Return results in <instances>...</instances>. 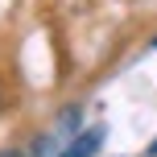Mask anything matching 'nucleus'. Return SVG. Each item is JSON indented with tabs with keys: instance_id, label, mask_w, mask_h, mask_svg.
Wrapping results in <instances>:
<instances>
[{
	"instance_id": "1",
	"label": "nucleus",
	"mask_w": 157,
	"mask_h": 157,
	"mask_svg": "<svg viewBox=\"0 0 157 157\" xmlns=\"http://www.w3.org/2000/svg\"><path fill=\"white\" fill-rule=\"evenodd\" d=\"M99 141H103V128H87V132H78L58 157H91L95 149H99Z\"/></svg>"
},
{
	"instance_id": "3",
	"label": "nucleus",
	"mask_w": 157,
	"mask_h": 157,
	"mask_svg": "<svg viewBox=\"0 0 157 157\" xmlns=\"http://www.w3.org/2000/svg\"><path fill=\"white\" fill-rule=\"evenodd\" d=\"M149 157H157V141H153V145H149Z\"/></svg>"
},
{
	"instance_id": "4",
	"label": "nucleus",
	"mask_w": 157,
	"mask_h": 157,
	"mask_svg": "<svg viewBox=\"0 0 157 157\" xmlns=\"http://www.w3.org/2000/svg\"><path fill=\"white\" fill-rule=\"evenodd\" d=\"M153 46H157V41H153Z\"/></svg>"
},
{
	"instance_id": "2",
	"label": "nucleus",
	"mask_w": 157,
	"mask_h": 157,
	"mask_svg": "<svg viewBox=\"0 0 157 157\" xmlns=\"http://www.w3.org/2000/svg\"><path fill=\"white\" fill-rule=\"evenodd\" d=\"M0 157H25V153H17V149H4V153H0Z\"/></svg>"
}]
</instances>
